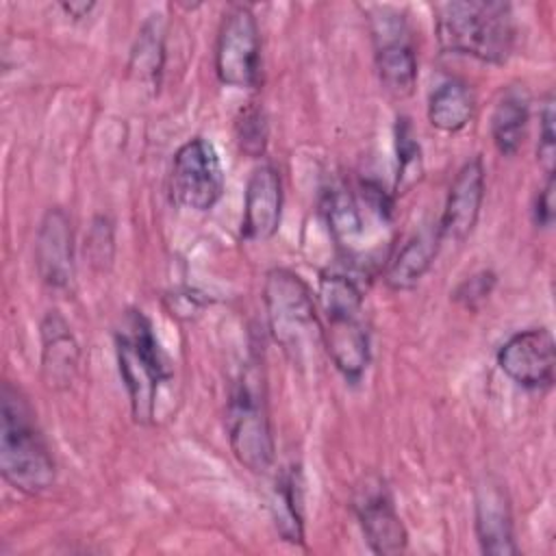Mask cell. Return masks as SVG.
<instances>
[{"label":"cell","instance_id":"obj_1","mask_svg":"<svg viewBox=\"0 0 556 556\" xmlns=\"http://www.w3.org/2000/svg\"><path fill=\"white\" fill-rule=\"evenodd\" d=\"M434 35L447 54L502 65L515 50L517 24L508 2L452 0L434 7Z\"/></svg>","mask_w":556,"mask_h":556},{"label":"cell","instance_id":"obj_2","mask_svg":"<svg viewBox=\"0 0 556 556\" xmlns=\"http://www.w3.org/2000/svg\"><path fill=\"white\" fill-rule=\"evenodd\" d=\"M0 473L26 495H39L56 480V465L35 413L11 382H4L0 393Z\"/></svg>","mask_w":556,"mask_h":556},{"label":"cell","instance_id":"obj_3","mask_svg":"<svg viewBox=\"0 0 556 556\" xmlns=\"http://www.w3.org/2000/svg\"><path fill=\"white\" fill-rule=\"evenodd\" d=\"M317 304L324 317L321 337L330 361L350 384H356L371 358L363 293L350 276L326 271L319 278Z\"/></svg>","mask_w":556,"mask_h":556},{"label":"cell","instance_id":"obj_4","mask_svg":"<svg viewBox=\"0 0 556 556\" xmlns=\"http://www.w3.org/2000/svg\"><path fill=\"white\" fill-rule=\"evenodd\" d=\"M263 304L269 334L293 365H306L321 337L317 302L308 285L287 267H274L263 282Z\"/></svg>","mask_w":556,"mask_h":556},{"label":"cell","instance_id":"obj_5","mask_svg":"<svg viewBox=\"0 0 556 556\" xmlns=\"http://www.w3.org/2000/svg\"><path fill=\"white\" fill-rule=\"evenodd\" d=\"M115 356L126 387L132 419L141 426L154 421L161 384L172 378L169 363L141 311H128L115 330Z\"/></svg>","mask_w":556,"mask_h":556},{"label":"cell","instance_id":"obj_6","mask_svg":"<svg viewBox=\"0 0 556 556\" xmlns=\"http://www.w3.org/2000/svg\"><path fill=\"white\" fill-rule=\"evenodd\" d=\"M226 432L232 456L252 473H265L276 458L274 430L267 408L265 382L254 365H248L237 378L228 406Z\"/></svg>","mask_w":556,"mask_h":556},{"label":"cell","instance_id":"obj_7","mask_svg":"<svg viewBox=\"0 0 556 556\" xmlns=\"http://www.w3.org/2000/svg\"><path fill=\"white\" fill-rule=\"evenodd\" d=\"M215 74L222 85L232 89H254L261 80V30L248 4L230 7L222 20Z\"/></svg>","mask_w":556,"mask_h":556},{"label":"cell","instance_id":"obj_8","mask_svg":"<svg viewBox=\"0 0 556 556\" xmlns=\"http://www.w3.org/2000/svg\"><path fill=\"white\" fill-rule=\"evenodd\" d=\"M369 26L380 87L393 100L410 98L417 87V54L406 20L389 7H378L369 17Z\"/></svg>","mask_w":556,"mask_h":556},{"label":"cell","instance_id":"obj_9","mask_svg":"<svg viewBox=\"0 0 556 556\" xmlns=\"http://www.w3.org/2000/svg\"><path fill=\"white\" fill-rule=\"evenodd\" d=\"M224 193V169L215 146L204 137L185 141L172 161L169 195L189 211H211Z\"/></svg>","mask_w":556,"mask_h":556},{"label":"cell","instance_id":"obj_10","mask_svg":"<svg viewBox=\"0 0 556 556\" xmlns=\"http://www.w3.org/2000/svg\"><path fill=\"white\" fill-rule=\"evenodd\" d=\"M352 510L374 554L391 556L406 549L408 532L382 476L367 473L361 478L352 495Z\"/></svg>","mask_w":556,"mask_h":556},{"label":"cell","instance_id":"obj_11","mask_svg":"<svg viewBox=\"0 0 556 556\" xmlns=\"http://www.w3.org/2000/svg\"><path fill=\"white\" fill-rule=\"evenodd\" d=\"M500 371L528 391H545L554 384L556 343L547 328H528L508 337L497 350Z\"/></svg>","mask_w":556,"mask_h":556},{"label":"cell","instance_id":"obj_12","mask_svg":"<svg viewBox=\"0 0 556 556\" xmlns=\"http://www.w3.org/2000/svg\"><path fill=\"white\" fill-rule=\"evenodd\" d=\"M482 202H484V163L480 156H471L458 167L447 189L445 206L437 224L441 241L463 243L478 224Z\"/></svg>","mask_w":556,"mask_h":556},{"label":"cell","instance_id":"obj_13","mask_svg":"<svg viewBox=\"0 0 556 556\" xmlns=\"http://www.w3.org/2000/svg\"><path fill=\"white\" fill-rule=\"evenodd\" d=\"M35 265L39 278L54 291H65L74 282V232L61 206L48 208L39 222Z\"/></svg>","mask_w":556,"mask_h":556},{"label":"cell","instance_id":"obj_14","mask_svg":"<svg viewBox=\"0 0 556 556\" xmlns=\"http://www.w3.org/2000/svg\"><path fill=\"white\" fill-rule=\"evenodd\" d=\"M282 222V180L271 163L252 169L243 193L241 235L248 241H269Z\"/></svg>","mask_w":556,"mask_h":556},{"label":"cell","instance_id":"obj_15","mask_svg":"<svg viewBox=\"0 0 556 556\" xmlns=\"http://www.w3.org/2000/svg\"><path fill=\"white\" fill-rule=\"evenodd\" d=\"M473 528H476V536L482 554H489V556L519 554L508 495L500 482L486 480L476 489Z\"/></svg>","mask_w":556,"mask_h":556},{"label":"cell","instance_id":"obj_16","mask_svg":"<svg viewBox=\"0 0 556 556\" xmlns=\"http://www.w3.org/2000/svg\"><path fill=\"white\" fill-rule=\"evenodd\" d=\"M78 341L67 321L50 311L41 319V374L50 389H67L78 369Z\"/></svg>","mask_w":556,"mask_h":556},{"label":"cell","instance_id":"obj_17","mask_svg":"<svg viewBox=\"0 0 556 556\" xmlns=\"http://www.w3.org/2000/svg\"><path fill=\"white\" fill-rule=\"evenodd\" d=\"M439 228H424L404 241L395 254L387 261L384 282L391 291H410L419 285V280L432 267L439 245H441Z\"/></svg>","mask_w":556,"mask_h":556},{"label":"cell","instance_id":"obj_18","mask_svg":"<svg viewBox=\"0 0 556 556\" xmlns=\"http://www.w3.org/2000/svg\"><path fill=\"white\" fill-rule=\"evenodd\" d=\"M271 517L282 541L304 545V480L298 465L282 469L276 478Z\"/></svg>","mask_w":556,"mask_h":556},{"label":"cell","instance_id":"obj_19","mask_svg":"<svg viewBox=\"0 0 556 556\" xmlns=\"http://www.w3.org/2000/svg\"><path fill=\"white\" fill-rule=\"evenodd\" d=\"M530 119L528 93L519 87L506 89L491 113V139L502 156H515L523 143Z\"/></svg>","mask_w":556,"mask_h":556},{"label":"cell","instance_id":"obj_20","mask_svg":"<svg viewBox=\"0 0 556 556\" xmlns=\"http://www.w3.org/2000/svg\"><path fill=\"white\" fill-rule=\"evenodd\" d=\"M428 122L441 132H458L473 117V96L463 80L441 83L428 98Z\"/></svg>","mask_w":556,"mask_h":556},{"label":"cell","instance_id":"obj_21","mask_svg":"<svg viewBox=\"0 0 556 556\" xmlns=\"http://www.w3.org/2000/svg\"><path fill=\"white\" fill-rule=\"evenodd\" d=\"M326 219L330 226V232L339 248H343L348 254L356 252L361 248V239L365 235L363 215L358 208V202L345 187H334L326 193Z\"/></svg>","mask_w":556,"mask_h":556},{"label":"cell","instance_id":"obj_22","mask_svg":"<svg viewBox=\"0 0 556 556\" xmlns=\"http://www.w3.org/2000/svg\"><path fill=\"white\" fill-rule=\"evenodd\" d=\"M395 156H397V167H395L393 191L397 195H404L415 185H419V180L424 176L421 146H419L415 128L406 115L397 117V122H395Z\"/></svg>","mask_w":556,"mask_h":556},{"label":"cell","instance_id":"obj_23","mask_svg":"<svg viewBox=\"0 0 556 556\" xmlns=\"http://www.w3.org/2000/svg\"><path fill=\"white\" fill-rule=\"evenodd\" d=\"M163 15L154 13L150 15L141 30L137 33V41L132 46L130 54V70L139 72V78L150 80L152 85L159 83L163 59H165V46H163Z\"/></svg>","mask_w":556,"mask_h":556},{"label":"cell","instance_id":"obj_24","mask_svg":"<svg viewBox=\"0 0 556 556\" xmlns=\"http://www.w3.org/2000/svg\"><path fill=\"white\" fill-rule=\"evenodd\" d=\"M556 111H554V96L547 93L543 106L539 111V141H536V161L545 176L554 174L556 163Z\"/></svg>","mask_w":556,"mask_h":556},{"label":"cell","instance_id":"obj_25","mask_svg":"<svg viewBox=\"0 0 556 556\" xmlns=\"http://www.w3.org/2000/svg\"><path fill=\"white\" fill-rule=\"evenodd\" d=\"M237 139L241 150L250 156H261L265 152L267 126L261 109L250 106L241 113V119L237 122Z\"/></svg>","mask_w":556,"mask_h":556},{"label":"cell","instance_id":"obj_26","mask_svg":"<svg viewBox=\"0 0 556 556\" xmlns=\"http://www.w3.org/2000/svg\"><path fill=\"white\" fill-rule=\"evenodd\" d=\"M495 282H497V278H495V274L493 271H489V269H482V271H476V274H471L469 278H465L458 287H456V291L452 293V298L458 302V304H463L465 308H478L482 302H486L489 300V295L493 293V289H495Z\"/></svg>","mask_w":556,"mask_h":556},{"label":"cell","instance_id":"obj_27","mask_svg":"<svg viewBox=\"0 0 556 556\" xmlns=\"http://www.w3.org/2000/svg\"><path fill=\"white\" fill-rule=\"evenodd\" d=\"M87 254L91 256L93 265H102L111 263L113 258V228L104 217H96L91 232L87 237V245H85Z\"/></svg>","mask_w":556,"mask_h":556},{"label":"cell","instance_id":"obj_28","mask_svg":"<svg viewBox=\"0 0 556 556\" xmlns=\"http://www.w3.org/2000/svg\"><path fill=\"white\" fill-rule=\"evenodd\" d=\"M554 189H556L554 174L545 176V185L534 198L532 217H534V224L541 228H549L554 224Z\"/></svg>","mask_w":556,"mask_h":556},{"label":"cell","instance_id":"obj_29","mask_svg":"<svg viewBox=\"0 0 556 556\" xmlns=\"http://www.w3.org/2000/svg\"><path fill=\"white\" fill-rule=\"evenodd\" d=\"M59 7L72 20H83V17H87L96 9L93 2H61Z\"/></svg>","mask_w":556,"mask_h":556}]
</instances>
